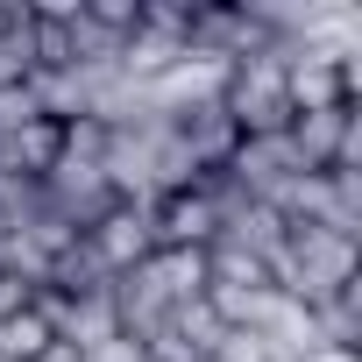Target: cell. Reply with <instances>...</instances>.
Returning a JSON list of instances; mask_svg holds the SVG:
<instances>
[{"mask_svg":"<svg viewBox=\"0 0 362 362\" xmlns=\"http://www.w3.org/2000/svg\"><path fill=\"white\" fill-rule=\"evenodd\" d=\"M355 277H362V242L341 228H291L284 249L270 256V291H284L298 305H320Z\"/></svg>","mask_w":362,"mask_h":362,"instance_id":"1","label":"cell"},{"mask_svg":"<svg viewBox=\"0 0 362 362\" xmlns=\"http://www.w3.org/2000/svg\"><path fill=\"white\" fill-rule=\"evenodd\" d=\"M284 64H291V43H263L256 57L228 64L221 78V107L242 135H284L291 128V93H284Z\"/></svg>","mask_w":362,"mask_h":362,"instance_id":"2","label":"cell"},{"mask_svg":"<svg viewBox=\"0 0 362 362\" xmlns=\"http://www.w3.org/2000/svg\"><path fill=\"white\" fill-rule=\"evenodd\" d=\"M78 242L93 249V263H100L107 277H121V270H135V263L156 249V206H142V199H121V206H114L107 221H93Z\"/></svg>","mask_w":362,"mask_h":362,"instance_id":"3","label":"cell"},{"mask_svg":"<svg viewBox=\"0 0 362 362\" xmlns=\"http://www.w3.org/2000/svg\"><path fill=\"white\" fill-rule=\"evenodd\" d=\"M270 43L263 15L256 8H192V29H185V50L192 57H214V64H242Z\"/></svg>","mask_w":362,"mask_h":362,"instance_id":"4","label":"cell"},{"mask_svg":"<svg viewBox=\"0 0 362 362\" xmlns=\"http://www.w3.org/2000/svg\"><path fill=\"white\" fill-rule=\"evenodd\" d=\"M298 170H305V163H298L291 135H242L235 156H228V177H235L249 199H263V206H270V192L284 185V177H298Z\"/></svg>","mask_w":362,"mask_h":362,"instance_id":"5","label":"cell"},{"mask_svg":"<svg viewBox=\"0 0 362 362\" xmlns=\"http://www.w3.org/2000/svg\"><path fill=\"white\" fill-rule=\"evenodd\" d=\"M170 128H177V142L192 149V163H199V170H228V156H235V142H242V128L228 121V107H221V100L185 107Z\"/></svg>","mask_w":362,"mask_h":362,"instance_id":"6","label":"cell"},{"mask_svg":"<svg viewBox=\"0 0 362 362\" xmlns=\"http://www.w3.org/2000/svg\"><path fill=\"white\" fill-rule=\"evenodd\" d=\"M214 235H221V214L206 206L199 185H192V192L156 199V249H206Z\"/></svg>","mask_w":362,"mask_h":362,"instance_id":"7","label":"cell"},{"mask_svg":"<svg viewBox=\"0 0 362 362\" xmlns=\"http://www.w3.org/2000/svg\"><path fill=\"white\" fill-rule=\"evenodd\" d=\"M313 341H320V348H355V341H362V277L313 305Z\"/></svg>","mask_w":362,"mask_h":362,"instance_id":"8","label":"cell"},{"mask_svg":"<svg viewBox=\"0 0 362 362\" xmlns=\"http://www.w3.org/2000/svg\"><path fill=\"white\" fill-rule=\"evenodd\" d=\"M50 348H57V334H50V320L36 305H22L8 327H0V362H43Z\"/></svg>","mask_w":362,"mask_h":362,"instance_id":"9","label":"cell"},{"mask_svg":"<svg viewBox=\"0 0 362 362\" xmlns=\"http://www.w3.org/2000/svg\"><path fill=\"white\" fill-rule=\"evenodd\" d=\"M206 362H277V355H270V341H263V334H249V327H228V334L214 341V355H206Z\"/></svg>","mask_w":362,"mask_h":362,"instance_id":"10","label":"cell"},{"mask_svg":"<svg viewBox=\"0 0 362 362\" xmlns=\"http://www.w3.org/2000/svg\"><path fill=\"white\" fill-rule=\"evenodd\" d=\"M29 121H43V114H36V100H29V78H22V86H0V142L22 135Z\"/></svg>","mask_w":362,"mask_h":362,"instance_id":"11","label":"cell"},{"mask_svg":"<svg viewBox=\"0 0 362 362\" xmlns=\"http://www.w3.org/2000/svg\"><path fill=\"white\" fill-rule=\"evenodd\" d=\"M29 298H36V291H29L22 277H8V270H0V327H8V320H15V313H22Z\"/></svg>","mask_w":362,"mask_h":362,"instance_id":"12","label":"cell"},{"mask_svg":"<svg viewBox=\"0 0 362 362\" xmlns=\"http://www.w3.org/2000/svg\"><path fill=\"white\" fill-rule=\"evenodd\" d=\"M305 362H355V348H313Z\"/></svg>","mask_w":362,"mask_h":362,"instance_id":"13","label":"cell"}]
</instances>
